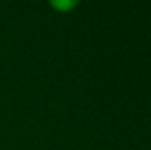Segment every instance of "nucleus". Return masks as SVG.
I'll return each mask as SVG.
<instances>
[{
  "label": "nucleus",
  "mask_w": 151,
  "mask_h": 150,
  "mask_svg": "<svg viewBox=\"0 0 151 150\" xmlns=\"http://www.w3.org/2000/svg\"><path fill=\"white\" fill-rule=\"evenodd\" d=\"M50 6L54 9H57L59 12H69L70 9H73L75 6H78V1H51Z\"/></svg>",
  "instance_id": "f257e3e1"
}]
</instances>
